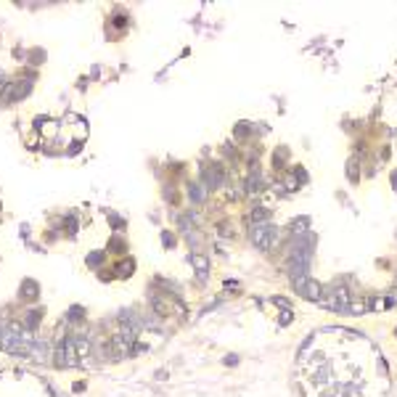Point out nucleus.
<instances>
[{
    "label": "nucleus",
    "mask_w": 397,
    "mask_h": 397,
    "mask_svg": "<svg viewBox=\"0 0 397 397\" xmlns=\"http://www.w3.org/2000/svg\"><path fill=\"white\" fill-rule=\"evenodd\" d=\"M252 241L260 249H270L275 244V228L273 225H254L252 228Z\"/></svg>",
    "instance_id": "nucleus-1"
},
{
    "label": "nucleus",
    "mask_w": 397,
    "mask_h": 397,
    "mask_svg": "<svg viewBox=\"0 0 397 397\" xmlns=\"http://www.w3.org/2000/svg\"><path fill=\"white\" fill-rule=\"evenodd\" d=\"M37 294H40V286H37V281H32V278H27L24 283H21V289H19V297L24 302H32V299H37Z\"/></svg>",
    "instance_id": "nucleus-2"
},
{
    "label": "nucleus",
    "mask_w": 397,
    "mask_h": 397,
    "mask_svg": "<svg viewBox=\"0 0 397 397\" xmlns=\"http://www.w3.org/2000/svg\"><path fill=\"white\" fill-rule=\"evenodd\" d=\"M302 294H304V297H310V299H321V286H318V283H315L313 278H310V283L302 289Z\"/></svg>",
    "instance_id": "nucleus-3"
},
{
    "label": "nucleus",
    "mask_w": 397,
    "mask_h": 397,
    "mask_svg": "<svg viewBox=\"0 0 397 397\" xmlns=\"http://www.w3.org/2000/svg\"><path fill=\"white\" fill-rule=\"evenodd\" d=\"M64 228H66L69 236H74V233H77V223H74V217H72V215L64 217Z\"/></svg>",
    "instance_id": "nucleus-4"
},
{
    "label": "nucleus",
    "mask_w": 397,
    "mask_h": 397,
    "mask_svg": "<svg viewBox=\"0 0 397 397\" xmlns=\"http://www.w3.org/2000/svg\"><path fill=\"white\" fill-rule=\"evenodd\" d=\"M194 265H196V273H198V278H204V275H207V265H204V257H194Z\"/></svg>",
    "instance_id": "nucleus-5"
},
{
    "label": "nucleus",
    "mask_w": 397,
    "mask_h": 397,
    "mask_svg": "<svg viewBox=\"0 0 397 397\" xmlns=\"http://www.w3.org/2000/svg\"><path fill=\"white\" fill-rule=\"evenodd\" d=\"M3 82H5V74H3V72H0V85H3Z\"/></svg>",
    "instance_id": "nucleus-6"
}]
</instances>
